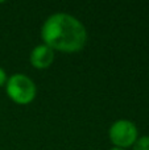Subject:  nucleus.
Listing matches in <instances>:
<instances>
[{
	"label": "nucleus",
	"mask_w": 149,
	"mask_h": 150,
	"mask_svg": "<svg viewBox=\"0 0 149 150\" xmlns=\"http://www.w3.org/2000/svg\"><path fill=\"white\" fill-rule=\"evenodd\" d=\"M40 36L42 44L66 54L82 52L87 44L86 26L73 15L63 12L50 15L42 24Z\"/></svg>",
	"instance_id": "f257e3e1"
},
{
	"label": "nucleus",
	"mask_w": 149,
	"mask_h": 150,
	"mask_svg": "<svg viewBox=\"0 0 149 150\" xmlns=\"http://www.w3.org/2000/svg\"><path fill=\"white\" fill-rule=\"evenodd\" d=\"M7 96L18 105H28L36 99L37 87L33 79L25 74L16 73L8 78L5 84Z\"/></svg>",
	"instance_id": "f03ea898"
},
{
	"label": "nucleus",
	"mask_w": 149,
	"mask_h": 150,
	"mask_svg": "<svg viewBox=\"0 0 149 150\" xmlns=\"http://www.w3.org/2000/svg\"><path fill=\"white\" fill-rule=\"evenodd\" d=\"M108 138L114 148L124 149L132 148L139 138V129L133 121L127 119L116 120L108 129Z\"/></svg>",
	"instance_id": "7ed1b4c3"
},
{
	"label": "nucleus",
	"mask_w": 149,
	"mask_h": 150,
	"mask_svg": "<svg viewBox=\"0 0 149 150\" xmlns=\"http://www.w3.org/2000/svg\"><path fill=\"white\" fill-rule=\"evenodd\" d=\"M54 58V50L50 49L45 44H40L32 49L31 54H29V63H31L32 67L37 69V70H45V69H49L53 65Z\"/></svg>",
	"instance_id": "20e7f679"
},
{
	"label": "nucleus",
	"mask_w": 149,
	"mask_h": 150,
	"mask_svg": "<svg viewBox=\"0 0 149 150\" xmlns=\"http://www.w3.org/2000/svg\"><path fill=\"white\" fill-rule=\"evenodd\" d=\"M132 150H149V136H141L137 138Z\"/></svg>",
	"instance_id": "39448f33"
},
{
	"label": "nucleus",
	"mask_w": 149,
	"mask_h": 150,
	"mask_svg": "<svg viewBox=\"0 0 149 150\" xmlns=\"http://www.w3.org/2000/svg\"><path fill=\"white\" fill-rule=\"evenodd\" d=\"M7 80H8V76H7V73H5L4 69L0 67V88L4 87L7 84Z\"/></svg>",
	"instance_id": "423d86ee"
},
{
	"label": "nucleus",
	"mask_w": 149,
	"mask_h": 150,
	"mask_svg": "<svg viewBox=\"0 0 149 150\" xmlns=\"http://www.w3.org/2000/svg\"><path fill=\"white\" fill-rule=\"evenodd\" d=\"M110 150H124V149H119V148H111Z\"/></svg>",
	"instance_id": "0eeeda50"
}]
</instances>
